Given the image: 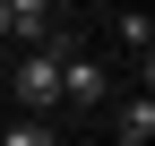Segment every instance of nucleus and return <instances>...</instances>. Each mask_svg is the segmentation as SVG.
<instances>
[{"label": "nucleus", "instance_id": "obj_5", "mask_svg": "<svg viewBox=\"0 0 155 146\" xmlns=\"http://www.w3.org/2000/svg\"><path fill=\"white\" fill-rule=\"evenodd\" d=\"M121 43L138 52V60H147V52H155V17H147V9H129V17H121Z\"/></svg>", "mask_w": 155, "mask_h": 146}, {"label": "nucleus", "instance_id": "obj_4", "mask_svg": "<svg viewBox=\"0 0 155 146\" xmlns=\"http://www.w3.org/2000/svg\"><path fill=\"white\" fill-rule=\"evenodd\" d=\"M0 146H61V129H52L43 112H26V120H9V129H0Z\"/></svg>", "mask_w": 155, "mask_h": 146}, {"label": "nucleus", "instance_id": "obj_6", "mask_svg": "<svg viewBox=\"0 0 155 146\" xmlns=\"http://www.w3.org/2000/svg\"><path fill=\"white\" fill-rule=\"evenodd\" d=\"M9 17H17V34H43L52 26V0H9Z\"/></svg>", "mask_w": 155, "mask_h": 146}, {"label": "nucleus", "instance_id": "obj_2", "mask_svg": "<svg viewBox=\"0 0 155 146\" xmlns=\"http://www.w3.org/2000/svg\"><path fill=\"white\" fill-rule=\"evenodd\" d=\"M104 95H112V78H104V69L86 60V52H69V60H61V103H78V112H95Z\"/></svg>", "mask_w": 155, "mask_h": 146}, {"label": "nucleus", "instance_id": "obj_7", "mask_svg": "<svg viewBox=\"0 0 155 146\" xmlns=\"http://www.w3.org/2000/svg\"><path fill=\"white\" fill-rule=\"evenodd\" d=\"M0 34H17V17H9V0H0Z\"/></svg>", "mask_w": 155, "mask_h": 146}, {"label": "nucleus", "instance_id": "obj_1", "mask_svg": "<svg viewBox=\"0 0 155 146\" xmlns=\"http://www.w3.org/2000/svg\"><path fill=\"white\" fill-rule=\"evenodd\" d=\"M61 60H69V52H61V43H43V52H35V60H26V69L9 78L26 112H52V103H61Z\"/></svg>", "mask_w": 155, "mask_h": 146}, {"label": "nucleus", "instance_id": "obj_3", "mask_svg": "<svg viewBox=\"0 0 155 146\" xmlns=\"http://www.w3.org/2000/svg\"><path fill=\"white\" fill-rule=\"evenodd\" d=\"M147 138H155V95L138 86V95L121 103V146H147Z\"/></svg>", "mask_w": 155, "mask_h": 146}]
</instances>
